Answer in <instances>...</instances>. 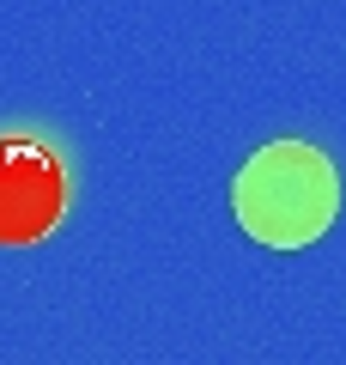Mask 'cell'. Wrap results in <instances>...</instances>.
I'll use <instances>...</instances> for the list:
<instances>
[{
  "label": "cell",
  "mask_w": 346,
  "mask_h": 365,
  "mask_svg": "<svg viewBox=\"0 0 346 365\" xmlns=\"http://www.w3.org/2000/svg\"><path fill=\"white\" fill-rule=\"evenodd\" d=\"M231 207L256 244L268 250H304L334 225L340 207V177L334 165L304 140H273L237 170Z\"/></svg>",
  "instance_id": "obj_1"
},
{
  "label": "cell",
  "mask_w": 346,
  "mask_h": 365,
  "mask_svg": "<svg viewBox=\"0 0 346 365\" xmlns=\"http://www.w3.org/2000/svg\"><path fill=\"white\" fill-rule=\"evenodd\" d=\"M67 213V165L37 134H0V244H43Z\"/></svg>",
  "instance_id": "obj_2"
}]
</instances>
